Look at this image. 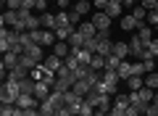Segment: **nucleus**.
Returning <instances> with one entry per match:
<instances>
[{
    "label": "nucleus",
    "mask_w": 158,
    "mask_h": 116,
    "mask_svg": "<svg viewBox=\"0 0 158 116\" xmlns=\"http://www.w3.org/2000/svg\"><path fill=\"white\" fill-rule=\"evenodd\" d=\"M29 34H32V42L42 45V48H53V45L58 42V37H56L53 29H34V32H29Z\"/></svg>",
    "instance_id": "f257e3e1"
},
{
    "label": "nucleus",
    "mask_w": 158,
    "mask_h": 116,
    "mask_svg": "<svg viewBox=\"0 0 158 116\" xmlns=\"http://www.w3.org/2000/svg\"><path fill=\"white\" fill-rule=\"evenodd\" d=\"M19 95H21L19 82H6V84H3V90H0V100H3L6 105H16Z\"/></svg>",
    "instance_id": "f03ea898"
},
{
    "label": "nucleus",
    "mask_w": 158,
    "mask_h": 116,
    "mask_svg": "<svg viewBox=\"0 0 158 116\" xmlns=\"http://www.w3.org/2000/svg\"><path fill=\"white\" fill-rule=\"evenodd\" d=\"M98 87L108 95H116L118 92V74L116 71H103V79L98 82Z\"/></svg>",
    "instance_id": "7ed1b4c3"
},
{
    "label": "nucleus",
    "mask_w": 158,
    "mask_h": 116,
    "mask_svg": "<svg viewBox=\"0 0 158 116\" xmlns=\"http://www.w3.org/2000/svg\"><path fill=\"white\" fill-rule=\"evenodd\" d=\"M90 21L98 27V32H111V21H113V19L108 16L106 11H95V13L90 16Z\"/></svg>",
    "instance_id": "20e7f679"
},
{
    "label": "nucleus",
    "mask_w": 158,
    "mask_h": 116,
    "mask_svg": "<svg viewBox=\"0 0 158 116\" xmlns=\"http://www.w3.org/2000/svg\"><path fill=\"white\" fill-rule=\"evenodd\" d=\"M40 103H42V100H37L34 95H27V92H21V95H19V100H16V105H19V108H24V111L40 108Z\"/></svg>",
    "instance_id": "39448f33"
},
{
    "label": "nucleus",
    "mask_w": 158,
    "mask_h": 116,
    "mask_svg": "<svg viewBox=\"0 0 158 116\" xmlns=\"http://www.w3.org/2000/svg\"><path fill=\"white\" fill-rule=\"evenodd\" d=\"M145 50H148V48H145V42H142V40H140V37L135 34V37L129 40V55L135 58V61H140V55L145 53Z\"/></svg>",
    "instance_id": "423d86ee"
},
{
    "label": "nucleus",
    "mask_w": 158,
    "mask_h": 116,
    "mask_svg": "<svg viewBox=\"0 0 158 116\" xmlns=\"http://www.w3.org/2000/svg\"><path fill=\"white\" fill-rule=\"evenodd\" d=\"M50 92H53V87L48 82H37V84H34V98H37V100H48Z\"/></svg>",
    "instance_id": "0eeeda50"
},
{
    "label": "nucleus",
    "mask_w": 158,
    "mask_h": 116,
    "mask_svg": "<svg viewBox=\"0 0 158 116\" xmlns=\"http://www.w3.org/2000/svg\"><path fill=\"white\" fill-rule=\"evenodd\" d=\"M21 79H29V71H27V69H21V66L11 69V71L6 74V82H21Z\"/></svg>",
    "instance_id": "6e6552de"
},
{
    "label": "nucleus",
    "mask_w": 158,
    "mask_h": 116,
    "mask_svg": "<svg viewBox=\"0 0 158 116\" xmlns=\"http://www.w3.org/2000/svg\"><path fill=\"white\" fill-rule=\"evenodd\" d=\"M24 53H27L29 58H34L37 63H42V61H45V48H42V45H29V48L24 50Z\"/></svg>",
    "instance_id": "1a4fd4ad"
},
{
    "label": "nucleus",
    "mask_w": 158,
    "mask_h": 116,
    "mask_svg": "<svg viewBox=\"0 0 158 116\" xmlns=\"http://www.w3.org/2000/svg\"><path fill=\"white\" fill-rule=\"evenodd\" d=\"M69 53H71V45H69L66 40H58V42L53 45V55H58V58H69Z\"/></svg>",
    "instance_id": "9d476101"
},
{
    "label": "nucleus",
    "mask_w": 158,
    "mask_h": 116,
    "mask_svg": "<svg viewBox=\"0 0 158 116\" xmlns=\"http://www.w3.org/2000/svg\"><path fill=\"white\" fill-rule=\"evenodd\" d=\"M0 24H3V27H16V24H19V11L6 8V13L0 16Z\"/></svg>",
    "instance_id": "9b49d317"
},
{
    "label": "nucleus",
    "mask_w": 158,
    "mask_h": 116,
    "mask_svg": "<svg viewBox=\"0 0 158 116\" xmlns=\"http://www.w3.org/2000/svg\"><path fill=\"white\" fill-rule=\"evenodd\" d=\"M42 66H45L48 71H58V69L63 66V58H58V55H53V53H50L45 61H42Z\"/></svg>",
    "instance_id": "f8f14e48"
},
{
    "label": "nucleus",
    "mask_w": 158,
    "mask_h": 116,
    "mask_svg": "<svg viewBox=\"0 0 158 116\" xmlns=\"http://www.w3.org/2000/svg\"><path fill=\"white\" fill-rule=\"evenodd\" d=\"M113 55H118L121 61H127L129 58V42H113V50H111Z\"/></svg>",
    "instance_id": "ddd939ff"
},
{
    "label": "nucleus",
    "mask_w": 158,
    "mask_h": 116,
    "mask_svg": "<svg viewBox=\"0 0 158 116\" xmlns=\"http://www.w3.org/2000/svg\"><path fill=\"white\" fill-rule=\"evenodd\" d=\"M40 21H42V29H53L56 32V13H50V11H45V13H40Z\"/></svg>",
    "instance_id": "4468645a"
},
{
    "label": "nucleus",
    "mask_w": 158,
    "mask_h": 116,
    "mask_svg": "<svg viewBox=\"0 0 158 116\" xmlns=\"http://www.w3.org/2000/svg\"><path fill=\"white\" fill-rule=\"evenodd\" d=\"M85 40H87V37L77 29V32H74L71 37H69V45H71V50H82V48H85Z\"/></svg>",
    "instance_id": "2eb2a0df"
},
{
    "label": "nucleus",
    "mask_w": 158,
    "mask_h": 116,
    "mask_svg": "<svg viewBox=\"0 0 158 116\" xmlns=\"http://www.w3.org/2000/svg\"><path fill=\"white\" fill-rule=\"evenodd\" d=\"M137 37H140L142 42H145V48H148V45H150V40H153V27H150V24H142V27L137 29Z\"/></svg>",
    "instance_id": "dca6fc26"
},
{
    "label": "nucleus",
    "mask_w": 158,
    "mask_h": 116,
    "mask_svg": "<svg viewBox=\"0 0 158 116\" xmlns=\"http://www.w3.org/2000/svg\"><path fill=\"white\" fill-rule=\"evenodd\" d=\"M74 92H77V95H82V98H87V92H90V90H92V84L90 82H87V79H79V82H74Z\"/></svg>",
    "instance_id": "f3484780"
},
{
    "label": "nucleus",
    "mask_w": 158,
    "mask_h": 116,
    "mask_svg": "<svg viewBox=\"0 0 158 116\" xmlns=\"http://www.w3.org/2000/svg\"><path fill=\"white\" fill-rule=\"evenodd\" d=\"M77 29H79L82 34H85V37H98V27H95L92 21H82Z\"/></svg>",
    "instance_id": "a211bd4d"
},
{
    "label": "nucleus",
    "mask_w": 158,
    "mask_h": 116,
    "mask_svg": "<svg viewBox=\"0 0 158 116\" xmlns=\"http://www.w3.org/2000/svg\"><path fill=\"white\" fill-rule=\"evenodd\" d=\"M116 74H118V79H124V82L132 77V61H129V58H127V61H121V66L116 69Z\"/></svg>",
    "instance_id": "6ab92c4d"
},
{
    "label": "nucleus",
    "mask_w": 158,
    "mask_h": 116,
    "mask_svg": "<svg viewBox=\"0 0 158 116\" xmlns=\"http://www.w3.org/2000/svg\"><path fill=\"white\" fill-rule=\"evenodd\" d=\"M121 29H124V32H135V29H140V24L135 21V16H121Z\"/></svg>",
    "instance_id": "aec40b11"
},
{
    "label": "nucleus",
    "mask_w": 158,
    "mask_h": 116,
    "mask_svg": "<svg viewBox=\"0 0 158 116\" xmlns=\"http://www.w3.org/2000/svg\"><path fill=\"white\" fill-rule=\"evenodd\" d=\"M92 8H95V6H90V0H77V3H74V11H77L79 16H87Z\"/></svg>",
    "instance_id": "412c9836"
},
{
    "label": "nucleus",
    "mask_w": 158,
    "mask_h": 116,
    "mask_svg": "<svg viewBox=\"0 0 158 116\" xmlns=\"http://www.w3.org/2000/svg\"><path fill=\"white\" fill-rule=\"evenodd\" d=\"M74 32H77L74 24H71V27H56V37H58V40H66V42H69V37H71Z\"/></svg>",
    "instance_id": "4be33fe9"
},
{
    "label": "nucleus",
    "mask_w": 158,
    "mask_h": 116,
    "mask_svg": "<svg viewBox=\"0 0 158 116\" xmlns=\"http://www.w3.org/2000/svg\"><path fill=\"white\" fill-rule=\"evenodd\" d=\"M19 66H21V69H27V71H32V69H34V66H40V63L34 61V58H29L27 53H21V55H19Z\"/></svg>",
    "instance_id": "5701e85b"
},
{
    "label": "nucleus",
    "mask_w": 158,
    "mask_h": 116,
    "mask_svg": "<svg viewBox=\"0 0 158 116\" xmlns=\"http://www.w3.org/2000/svg\"><path fill=\"white\" fill-rule=\"evenodd\" d=\"M118 66H121V58L113 55V53H108V55H106V71H116Z\"/></svg>",
    "instance_id": "b1692460"
},
{
    "label": "nucleus",
    "mask_w": 158,
    "mask_h": 116,
    "mask_svg": "<svg viewBox=\"0 0 158 116\" xmlns=\"http://www.w3.org/2000/svg\"><path fill=\"white\" fill-rule=\"evenodd\" d=\"M132 16H135V21L140 24V27H142V24H148V11H145V8H142V6L132 8Z\"/></svg>",
    "instance_id": "393cba45"
},
{
    "label": "nucleus",
    "mask_w": 158,
    "mask_h": 116,
    "mask_svg": "<svg viewBox=\"0 0 158 116\" xmlns=\"http://www.w3.org/2000/svg\"><path fill=\"white\" fill-rule=\"evenodd\" d=\"M127 84H129V92H137V90L145 87V77H129Z\"/></svg>",
    "instance_id": "a878e982"
},
{
    "label": "nucleus",
    "mask_w": 158,
    "mask_h": 116,
    "mask_svg": "<svg viewBox=\"0 0 158 116\" xmlns=\"http://www.w3.org/2000/svg\"><path fill=\"white\" fill-rule=\"evenodd\" d=\"M71 53L77 55V58H79V63H85V66H90L92 55H95V53H90V50H85V48H82V50H71Z\"/></svg>",
    "instance_id": "bb28decb"
},
{
    "label": "nucleus",
    "mask_w": 158,
    "mask_h": 116,
    "mask_svg": "<svg viewBox=\"0 0 158 116\" xmlns=\"http://www.w3.org/2000/svg\"><path fill=\"white\" fill-rule=\"evenodd\" d=\"M121 11H124V3H108V6H106V13H108L111 19L121 16Z\"/></svg>",
    "instance_id": "cd10ccee"
},
{
    "label": "nucleus",
    "mask_w": 158,
    "mask_h": 116,
    "mask_svg": "<svg viewBox=\"0 0 158 116\" xmlns=\"http://www.w3.org/2000/svg\"><path fill=\"white\" fill-rule=\"evenodd\" d=\"M56 111H58V108H56V105L50 103V98L40 103V114H42V116H56Z\"/></svg>",
    "instance_id": "c85d7f7f"
},
{
    "label": "nucleus",
    "mask_w": 158,
    "mask_h": 116,
    "mask_svg": "<svg viewBox=\"0 0 158 116\" xmlns=\"http://www.w3.org/2000/svg\"><path fill=\"white\" fill-rule=\"evenodd\" d=\"M56 24L58 27H71V13L69 11H58L56 13Z\"/></svg>",
    "instance_id": "c756f323"
},
{
    "label": "nucleus",
    "mask_w": 158,
    "mask_h": 116,
    "mask_svg": "<svg viewBox=\"0 0 158 116\" xmlns=\"http://www.w3.org/2000/svg\"><path fill=\"white\" fill-rule=\"evenodd\" d=\"M90 69H95V71H106V55H92Z\"/></svg>",
    "instance_id": "7c9ffc66"
},
{
    "label": "nucleus",
    "mask_w": 158,
    "mask_h": 116,
    "mask_svg": "<svg viewBox=\"0 0 158 116\" xmlns=\"http://www.w3.org/2000/svg\"><path fill=\"white\" fill-rule=\"evenodd\" d=\"M145 87H150V90H158V71H150V74H145Z\"/></svg>",
    "instance_id": "2f4dec72"
},
{
    "label": "nucleus",
    "mask_w": 158,
    "mask_h": 116,
    "mask_svg": "<svg viewBox=\"0 0 158 116\" xmlns=\"http://www.w3.org/2000/svg\"><path fill=\"white\" fill-rule=\"evenodd\" d=\"M29 77H32L34 82H42V77H45V66H42V63H40V66H34L32 71H29Z\"/></svg>",
    "instance_id": "473e14b6"
},
{
    "label": "nucleus",
    "mask_w": 158,
    "mask_h": 116,
    "mask_svg": "<svg viewBox=\"0 0 158 116\" xmlns=\"http://www.w3.org/2000/svg\"><path fill=\"white\" fill-rule=\"evenodd\" d=\"M132 77H145V63L142 61H132Z\"/></svg>",
    "instance_id": "72a5a7b5"
},
{
    "label": "nucleus",
    "mask_w": 158,
    "mask_h": 116,
    "mask_svg": "<svg viewBox=\"0 0 158 116\" xmlns=\"http://www.w3.org/2000/svg\"><path fill=\"white\" fill-rule=\"evenodd\" d=\"M77 116H95V105H90L85 100V103H82V108H79V114Z\"/></svg>",
    "instance_id": "f704fd0d"
},
{
    "label": "nucleus",
    "mask_w": 158,
    "mask_h": 116,
    "mask_svg": "<svg viewBox=\"0 0 158 116\" xmlns=\"http://www.w3.org/2000/svg\"><path fill=\"white\" fill-rule=\"evenodd\" d=\"M3 6H8L11 11H19V8H24V6H21V0H3Z\"/></svg>",
    "instance_id": "c9c22d12"
},
{
    "label": "nucleus",
    "mask_w": 158,
    "mask_h": 116,
    "mask_svg": "<svg viewBox=\"0 0 158 116\" xmlns=\"http://www.w3.org/2000/svg\"><path fill=\"white\" fill-rule=\"evenodd\" d=\"M48 3H50V0H37L34 11H37V13H45V11H48Z\"/></svg>",
    "instance_id": "e433bc0d"
},
{
    "label": "nucleus",
    "mask_w": 158,
    "mask_h": 116,
    "mask_svg": "<svg viewBox=\"0 0 158 116\" xmlns=\"http://www.w3.org/2000/svg\"><path fill=\"white\" fill-rule=\"evenodd\" d=\"M56 116H77V114H74L69 105H63V108H58V111H56Z\"/></svg>",
    "instance_id": "4c0bfd02"
},
{
    "label": "nucleus",
    "mask_w": 158,
    "mask_h": 116,
    "mask_svg": "<svg viewBox=\"0 0 158 116\" xmlns=\"http://www.w3.org/2000/svg\"><path fill=\"white\" fill-rule=\"evenodd\" d=\"M85 50L95 53V37H87V40H85Z\"/></svg>",
    "instance_id": "58836bf2"
},
{
    "label": "nucleus",
    "mask_w": 158,
    "mask_h": 116,
    "mask_svg": "<svg viewBox=\"0 0 158 116\" xmlns=\"http://www.w3.org/2000/svg\"><path fill=\"white\" fill-rule=\"evenodd\" d=\"M142 63H145V74L156 71V58H150V61H142Z\"/></svg>",
    "instance_id": "ea45409f"
},
{
    "label": "nucleus",
    "mask_w": 158,
    "mask_h": 116,
    "mask_svg": "<svg viewBox=\"0 0 158 116\" xmlns=\"http://www.w3.org/2000/svg\"><path fill=\"white\" fill-rule=\"evenodd\" d=\"M148 24H150V27H156V24H158V13L156 11H148Z\"/></svg>",
    "instance_id": "a19ab883"
},
{
    "label": "nucleus",
    "mask_w": 158,
    "mask_h": 116,
    "mask_svg": "<svg viewBox=\"0 0 158 116\" xmlns=\"http://www.w3.org/2000/svg\"><path fill=\"white\" fill-rule=\"evenodd\" d=\"M148 50H150L153 55H158V37H153V40H150V45H148Z\"/></svg>",
    "instance_id": "79ce46f5"
},
{
    "label": "nucleus",
    "mask_w": 158,
    "mask_h": 116,
    "mask_svg": "<svg viewBox=\"0 0 158 116\" xmlns=\"http://www.w3.org/2000/svg\"><path fill=\"white\" fill-rule=\"evenodd\" d=\"M156 3H158V0H142L140 6L145 8V11H153V8H156Z\"/></svg>",
    "instance_id": "37998d69"
},
{
    "label": "nucleus",
    "mask_w": 158,
    "mask_h": 116,
    "mask_svg": "<svg viewBox=\"0 0 158 116\" xmlns=\"http://www.w3.org/2000/svg\"><path fill=\"white\" fill-rule=\"evenodd\" d=\"M145 114H148V116H158V105H153V103H150V105L145 108Z\"/></svg>",
    "instance_id": "c03bdc74"
},
{
    "label": "nucleus",
    "mask_w": 158,
    "mask_h": 116,
    "mask_svg": "<svg viewBox=\"0 0 158 116\" xmlns=\"http://www.w3.org/2000/svg\"><path fill=\"white\" fill-rule=\"evenodd\" d=\"M92 6H95L98 11H106V6H108V0H95V3H92Z\"/></svg>",
    "instance_id": "a18cd8bd"
},
{
    "label": "nucleus",
    "mask_w": 158,
    "mask_h": 116,
    "mask_svg": "<svg viewBox=\"0 0 158 116\" xmlns=\"http://www.w3.org/2000/svg\"><path fill=\"white\" fill-rule=\"evenodd\" d=\"M21 6L29 8V11H34V6H37V0H21Z\"/></svg>",
    "instance_id": "49530a36"
},
{
    "label": "nucleus",
    "mask_w": 158,
    "mask_h": 116,
    "mask_svg": "<svg viewBox=\"0 0 158 116\" xmlns=\"http://www.w3.org/2000/svg\"><path fill=\"white\" fill-rule=\"evenodd\" d=\"M56 6H58V8H61V11H71V8H69V0H58Z\"/></svg>",
    "instance_id": "de8ad7c7"
},
{
    "label": "nucleus",
    "mask_w": 158,
    "mask_h": 116,
    "mask_svg": "<svg viewBox=\"0 0 158 116\" xmlns=\"http://www.w3.org/2000/svg\"><path fill=\"white\" fill-rule=\"evenodd\" d=\"M140 3H142V0H124V6H129V8H137Z\"/></svg>",
    "instance_id": "09e8293b"
},
{
    "label": "nucleus",
    "mask_w": 158,
    "mask_h": 116,
    "mask_svg": "<svg viewBox=\"0 0 158 116\" xmlns=\"http://www.w3.org/2000/svg\"><path fill=\"white\" fill-rule=\"evenodd\" d=\"M153 105H158V90H156V98H153Z\"/></svg>",
    "instance_id": "8fccbe9b"
},
{
    "label": "nucleus",
    "mask_w": 158,
    "mask_h": 116,
    "mask_svg": "<svg viewBox=\"0 0 158 116\" xmlns=\"http://www.w3.org/2000/svg\"><path fill=\"white\" fill-rule=\"evenodd\" d=\"M108 3H124V0H108Z\"/></svg>",
    "instance_id": "3c124183"
},
{
    "label": "nucleus",
    "mask_w": 158,
    "mask_h": 116,
    "mask_svg": "<svg viewBox=\"0 0 158 116\" xmlns=\"http://www.w3.org/2000/svg\"><path fill=\"white\" fill-rule=\"evenodd\" d=\"M153 11H156V13H158V3H156V8H153Z\"/></svg>",
    "instance_id": "603ef678"
},
{
    "label": "nucleus",
    "mask_w": 158,
    "mask_h": 116,
    "mask_svg": "<svg viewBox=\"0 0 158 116\" xmlns=\"http://www.w3.org/2000/svg\"><path fill=\"white\" fill-rule=\"evenodd\" d=\"M156 32H158V24H156Z\"/></svg>",
    "instance_id": "864d4df0"
},
{
    "label": "nucleus",
    "mask_w": 158,
    "mask_h": 116,
    "mask_svg": "<svg viewBox=\"0 0 158 116\" xmlns=\"http://www.w3.org/2000/svg\"><path fill=\"white\" fill-rule=\"evenodd\" d=\"M140 116H148V114H140Z\"/></svg>",
    "instance_id": "5fc2aeb1"
},
{
    "label": "nucleus",
    "mask_w": 158,
    "mask_h": 116,
    "mask_svg": "<svg viewBox=\"0 0 158 116\" xmlns=\"http://www.w3.org/2000/svg\"><path fill=\"white\" fill-rule=\"evenodd\" d=\"M53 3H58V0H53Z\"/></svg>",
    "instance_id": "6e6d98bb"
}]
</instances>
